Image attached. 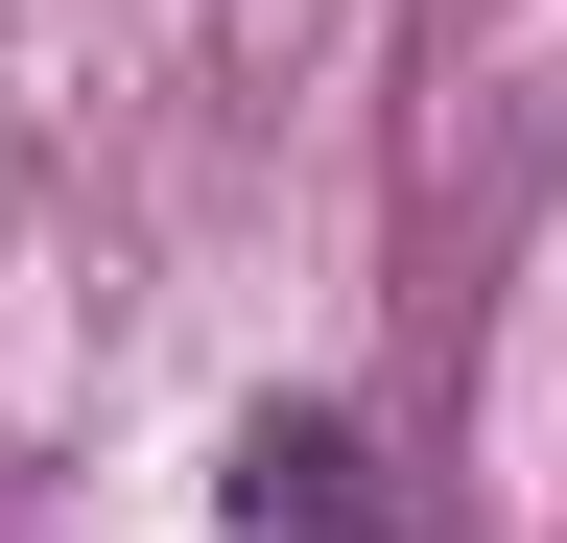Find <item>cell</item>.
Here are the masks:
<instances>
[{"label":"cell","mask_w":567,"mask_h":543,"mask_svg":"<svg viewBox=\"0 0 567 543\" xmlns=\"http://www.w3.org/2000/svg\"><path fill=\"white\" fill-rule=\"evenodd\" d=\"M213 543H402L379 520V449H354L331 401H260L237 472H213Z\"/></svg>","instance_id":"6da1fadb"}]
</instances>
